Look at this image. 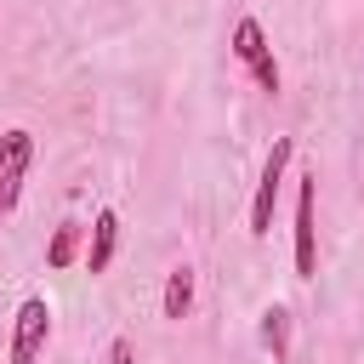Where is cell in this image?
Segmentation results:
<instances>
[{"instance_id":"6da1fadb","label":"cell","mask_w":364,"mask_h":364,"mask_svg":"<svg viewBox=\"0 0 364 364\" xmlns=\"http://www.w3.org/2000/svg\"><path fill=\"white\" fill-rule=\"evenodd\" d=\"M290 159H296V136H273V148L262 159V176H256V193H250V239H267L273 233V205H279V188H284Z\"/></svg>"},{"instance_id":"7a4b0ae2","label":"cell","mask_w":364,"mask_h":364,"mask_svg":"<svg viewBox=\"0 0 364 364\" xmlns=\"http://www.w3.org/2000/svg\"><path fill=\"white\" fill-rule=\"evenodd\" d=\"M233 57L245 63V74L256 80V91H267V97H279L284 91V74H279V57H273V46H267V28L256 23V17H239L233 23Z\"/></svg>"},{"instance_id":"3957f363","label":"cell","mask_w":364,"mask_h":364,"mask_svg":"<svg viewBox=\"0 0 364 364\" xmlns=\"http://www.w3.org/2000/svg\"><path fill=\"white\" fill-rule=\"evenodd\" d=\"M51 341V307L46 296H23L11 313V336H6V364H40Z\"/></svg>"},{"instance_id":"277c9868","label":"cell","mask_w":364,"mask_h":364,"mask_svg":"<svg viewBox=\"0 0 364 364\" xmlns=\"http://www.w3.org/2000/svg\"><path fill=\"white\" fill-rule=\"evenodd\" d=\"M28 165H34V131H28V125H6V131H0V222H6V216L17 210V199H23Z\"/></svg>"},{"instance_id":"5b68a950","label":"cell","mask_w":364,"mask_h":364,"mask_svg":"<svg viewBox=\"0 0 364 364\" xmlns=\"http://www.w3.org/2000/svg\"><path fill=\"white\" fill-rule=\"evenodd\" d=\"M313 205H318V171H301V188H296V279L318 273V222H313Z\"/></svg>"},{"instance_id":"8992f818","label":"cell","mask_w":364,"mask_h":364,"mask_svg":"<svg viewBox=\"0 0 364 364\" xmlns=\"http://www.w3.org/2000/svg\"><path fill=\"white\" fill-rule=\"evenodd\" d=\"M114 250H119V210H97V222H91V239H85V267L91 273H108L114 267Z\"/></svg>"},{"instance_id":"52a82bcc","label":"cell","mask_w":364,"mask_h":364,"mask_svg":"<svg viewBox=\"0 0 364 364\" xmlns=\"http://www.w3.org/2000/svg\"><path fill=\"white\" fill-rule=\"evenodd\" d=\"M193 284H199V273H193L188 262H176V267L165 273V290H159V313H165V318H188V313H193Z\"/></svg>"},{"instance_id":"ba28073f","label":"cell","mask_w":364,"mask_h":364,"mask_svg":"<svg viewBox=\"0 0 364 364\" xmlns=\"http://www.w3.org/2000/svg\"><path fill=\"white\" fill-rule=\"evenodd\" d=\"M262 347L273 353V364L290 358V307H284V301L262 307Z\"/></svg>"},{"instance_id":"9c48e42d","label":"cell","mask_w":364,"mask_h":364,"mask_svg":"<svg viewBox=\"0 0 364 364\" xmlns=\"http://www.w3.org/2000/svg\"><path fill=\"white\" fill-rule=\"evenodd\" d=\"M80 222H57V233H51V245H46V267H68L74 256H80Z\"/></svg>"},{"instance_id":"30bf717a","label":"cell","mask_w":364,"mask_h":364,"mask_svg":"<svg viewBox=\"0 0 364 364\" xmlns=\"http://www.w3.org/2000/svg\"><path fill=\"white\" fill-rule=\"evenodd\" d=\"M108 364H136V353H131V336H114V341H108Z\"/></svg>"}]
</instances>
